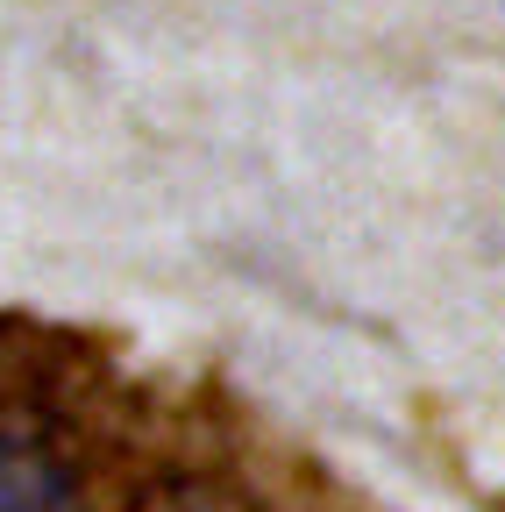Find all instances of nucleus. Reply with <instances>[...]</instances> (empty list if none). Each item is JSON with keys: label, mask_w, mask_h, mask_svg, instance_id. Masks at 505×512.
<instances>
[{"label": "nucleus", "mask_w": 505, "mask_h": 512, "mask_svg": "<svg viewBox=\"0 0 505 512\" xmlns=\"http://www.w3.org/2000/svg\"><path fill=\"white\" fill-rule=\"evenodd\" d=\"M0 512H86V498L57 448L0 427Z\"/></svg>", "instance_id": "1"}, {"label": "nucleus", "mask_w": 505, "mask_h": 512, "mask_svg": "<svg viewBox=\"0 0 505 512\" xmlns=\"http://www.w3.org/2000/svg\"><path fill=\"white\" fill-rule=\"evenodd\" d=\"M136 512H257L249 498H235L228 484H200V477H171L157 491L136 498Z\"/></svg>", "instance_id": "2"}]
</instances>
